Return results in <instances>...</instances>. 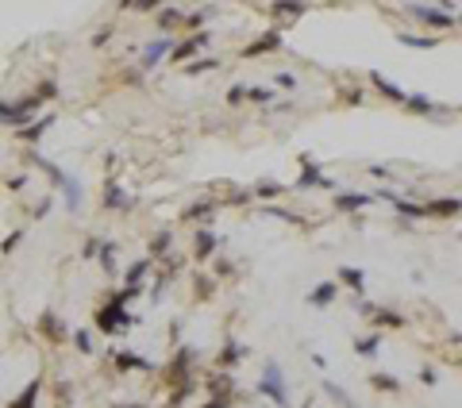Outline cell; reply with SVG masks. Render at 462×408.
Masks as SVG:
<instances>
[{"mask_svg":"<svg viewBox=\"0 0 462 408\" xmlns=\"http://www.w3.org/2000/svg\"><path fill=\"white\" fill-rule=\"evenodd\" d=\"M170 247H174V235L170 231H158L154 239H150V254H166Z\"/></svg>","mask_w":462,"mask_h":408,"instance_id":"26","label":"cell"},{"mask_svg":"<svg viewBox=\"0 0 462 408\" xmlns=\"http://www.w3.org/2000/svg\"><path fill=\"white\" fill-rule=\"evenodd\" d=\"M39 331L50 335V339H62V335H66V328H62V320L54 316V312H43L39 316Z\"/></svg>","mask_w":462,"mask_h":408,"instance_id":"14","label":"cell"},{"mask_svg":"<svg viewBox=\"0 0 462 408\" xmlns=\"http://www.w3.org/2000/svg\"><path fill=\"white\" fill-rule=\"evenodd\" d=\"M93 254H100V243H97V239H89V243H85V258H93Z\"/></svg>","mask_w":462,"mask_h":408,"instance_id":"46","label":"cell"},{"mask_svg":"<svg viewBox=\"0 0 462 408\" xmlns=\"http://www.w3.org/2000/svg\"><path fill=\"white\" fill-rule=\"evenodd\" d=\"M20 243H23V231H12L8 239L0 243V251H4V254H12V251H16V247H20Z\"/></svg>","mask_w":462,"mask_h":408,"instance_id":"37","label":"cell"},{"mask_svg":"<svg viewBox=\"0 0 462 408\" xmlns=\"http://www.w3.org/2000/svg\"><path fill=\"white\" fill-rule=\"evenodd\" d=\"M43 100L31 93V97L16 100V104H8V100H0V124H12V127H27L31 116H35V108H39Z\"/></svg>","mask_w":462,"mask_h":408,"instance_id":"1","label":"cell"},{"mask_svg":"<svg viewBox=\"0 0 462 408\" xmlns=\"http://www.w3.org/2000/svg\"><path fill=\"white\" fill-rule=\"evenodd\" d=\"M216 243H220V239H216L212 231H197V239H193V254H197L200 262H205L208 254L216 251Z\"/></svg>","mask_w":462,"mask_h":408,"instance_id":"12","label":"cell"},{"mask_svg":"<svg viewBox=\"0 0 462 408\" xmlns=\"http://www.w3.org/2000/svg\"><path fill=\"white\" fill-rule=\"evenodd\" d=\"M212 66H216V58H200V62L189 66V73H205V69H212Z\"/></svg>","mask_w":462,"mask_h":408,"instance_id":"41","label":"cell"},{"mask_svg":"<svg viewBox=\"0 0 462 408\" xmlns=\"http://www.w3.org/2000/svg\"><path fill=\"white\" fill-rule=\"evenodd\" d=\"M73 343H78V350H81V354H93V335H89L85 328H78V331H73Z\"/></svg>","mask_w":462,"mask_h":408,"instance_id":"30","label":"cell"},{"mask_svg":"<svg viewBox=\"0 0 462 408\" xmlns=\"http://www.w3.org/2000/svg\"><path fill=\"white\" fill-rule=\"evenodd\" d=\"M332 301H335V285L332 282L316 285V289L308 293V304H316V308H320V304H332Z\"/></svg>","mask_w":462,"mask_h":408,"instance_id":"19","label":"cell"},{"mask_svg":"<svg viewBox=\"0 0 462 408\" xmlns=\"http://www.w3.org/2000/svg\"><path fill=\"white\" fill-rule=\"evenodd\" d=\"M277 85H281V89H297V78H293V73H277Z\"/></svg>","mask_w":462,"mask_h":408,"instance_id":"42","label":"cell"},{"mask_svg":"<svg viewBox=\"0 0 462 408\" xmlns=\"http://www.w3.org/2000/svg\"><path fill=\"white\" fill-rule=\"evenodd\" d=\"M150 266H154L150 258H139V262L131 266V270H128V289H139V282H143V277L150 273Z\"/></svg>","mask_w":462,"mask_h":408,"instance_id":"20","label":"cell"},{"mask_svg":"<svg viewBox=\"0 0 462 408\" xmlns=\"http://www.w3.org/2000/svg\"><path fill=\"white\" fill-rule=\"evenodd\" d=\"M54 124V116H43V120H35V124H27V127H20V139L23 143H35V139H43L47 135V127Z\"/></svg>","mask_w":462,"mask_h":408,"instance_id":"13","label":"cell"},{"mask_svg":"<svg viewBox=\"0 0 462 408\" xmlns=\"http://www.w3.org/2000/svg\"><path fill=\"white\" fill-rule=\"evenodd\" d=\"M39 389H43V378L27 381V389H23V393H20L16 400H12L8 408H35V405H39Z\"/></svg>","mask_w":462,"mask_h":408,"instance_id":"11","label":"cell"},{"mask_svg":"<svg viewBox=\"0 0 462 408\" xmlns=\"http://www.w3.org/2000/svg\"><path fill=\"white\" fill-rule=\"evenodd\" d=\"M177 20H181V12H177V8H162V16H158V27H162V31H170Z\"/></svg>","mask_w":462,"mask_h":408,"instance_id":"31","label":"cell"},{"mask_svg":"<svg viewBox=\"0 0 462 408\" xmlns=\"http://www.w3.org/2000/svg\"><path fill=\"white\" fill-rule=\"evenodd\" d=\"M424 208H428V216H454V212H462V201L459 196H439V201L424 204Z\"/></svg>","mask_w":462,"mask_h":408,"instance_id":"9","label":"cell"},{"mask_svg":"<svg viewBox=\"0 0 462 408\" xmlns=\"http://www.w3.org/2000/svg\"><path fill=\"white\" fill-rule=\"evenodd\" d=\"M104 204H108V208H128L131 196L124 193V189H119L116 181H108V185H104Z\"/></svg>","mask_w":462,"mask_h":408,"instance_id":"15","label":"cell"},{"mask_svg":"<svg viewBox=\"0 0 462 408\" xmlns=\"http://www.w3.org/2000/svg\"><path fill=\"white\" fill-rule=\"evenodd\" d=\"M200 47H208V35H205V31H200V35H193L189 43H181L177 50H170V62H185V58H193Z\"/></svg>","mask_w":462,"mask_h":408,"instance_id":"8","label":"cell"},{"mask_svg":"<svg viewBox=\"0 0 462 408\" xmlns=\"http://www.w3.org/2000/svg\"><path fill=\"white\" fill-rule=\"evenodd\" d=\"M274 12H277V16H301L305 4H274Z\"/></svg>","mask_w":462,"mask_h":408,"instance_id":"38","label":"cell"},{"mask_svg":"<svg viewBox=\"0 0 462 408\" xmlns=\"http://www.w3.org/2000/svg\"><path fill=\"white\" fill-rule=\"evenodd\" d=\"M200 23H205V12H193V16L185 20V27H200Z\"/></svg>","mask_w":462,"mask_h":408,"instance_id":"45","label":"cell"},{"mask_svg":"<svg viewBox=\"0 0 462 408\" xmlns=\"http://www.w3.org/2000/svg\"><path fill=\"white\" fill-rule=\"evenodd\" d=\"M262 212H266V216H277V220H286V224H297V227L305 224V220H301V216L286 212V208H262Z\"/></svg>","mask_w":462,"mask_h":408,"instance_id":"32","label":"cell"},{"mask_svg":"<svg viewBox=\"0 0 462 408\" xmlns=\"http://www.w3.org/2000/svg\"><path fill=\"white\" fill-rule=\"evenodd\" d=\"M212 208H216L212 201H200V204H193L185 216H189V220H200V216H212Z\"/></svg>","mask_w":462,"mask_h":408,"instance_id":"33","label":"cell"},{"mask_svg":"<svg viewBox=\"0 0 462 408\" xmlns=\"http://www.w3.org/2000/svg\"><path fill=\"white\" fill-rule=\"evenodd\" d=\"M35 97H39V100H50V97H58V85H54V81H43V85L35 89Z\"/></svg>","mask_w":462,"mask_h":408,"instance_id":"36","label":"cell"},{"mask_svg":"<svg viewBox=\"0 0 462 408\" xmlns=\"http://www.w3.org/2000/svg\"><path fill=\"white\" fill-rule=\"evenodd\" d=\"M301 162H305V174L297 177V189H308V185H324V189H332V181H327V177L320 174V170H316V162H312V158L305 155Z\"/></svg>","mask_w":462,"mask_h":408,"instance_id":"6","label":"cell"},{"mask_svg":"<svg viewBox=\"0 0 462 408\" xmlns=\"http://www.w3.org/2000/svg\"><path fill=\"white\" fill-rule=\"evenodd\" d=\"M378 343H382V339H378V335H370V339H358V343H354V350H358V354H366V359H374V354H378Z\"/></svg>","mask_w":462,"mask_h":408,"instance_id":"29","label":"cell"},{"mask_svg":"<svg viewBox=\"0 0 462 408\" xmlns=\"http://www.w3.org/2000/svg\"><path fill=\"white\" fill-rule=\"evenodd\" d=\"M370 81H374V85L382 89V93H385L389 100H408V93H404V89H397L393 81H389V78H382V73H370Z\"/></svg>","mask_w":462,"mask_h":408,"instance_id":"17","label":"cell"},{"mask_svg":"<svg viewBox=\"0 0 462 408\" xmlns=\"http://www.w3.org/2000/svg\"><path fill=\"white\" fill-rule=\"evenodd\" d=\"M324 393L335 400V405H343V408H358V405H354V400L343 393V385H335V381H324Z\"/></svg>","mask_w":462,"mask_h":408,"instance_id":"22","label":"cell"},{"mask_svg":"<svg viewBox=\"0 0 462 408\" xmlns=\"http://www.w3.org/2000/svg\"><path fill=\"white\" fill-rule=\"evenodd\" d=\"M378 316V324H382V328H404V316H397V312H374Z\"/></svg>","mask_w":462,"mask_h":408,"instance_id":"28","label":"cell"},{"mask_svg":"<svg viewBox=\"0 0 462 408\" xmlns=\"http://www.w3.org/2000/svg\"><path fill=\"white\" fill-rule=\"evenodd\" d=\"M277 47H281V35H277V31H266L262 39H255L243 54L246 58H258V54H270V50H277Z\"/></svg>","mask_w":462,"mask_h":408,"instance_id":"7","label":"cell"},{"mask_svg":"<svg viewBox=\"0 0 462 408\" xmlns=\"http://www.w3.org/2000/svg\"><path fill=\"white\" fill-rule=\"evenodd\" d=\"M108 35H112V27H100L97 35H93V47H104V43H108Z\"/></svg>","mask_w":462,"mask_h":408,"instance_id":"43","label":"cell"},{"mask_svg":"<svg viewBox=\"0 0 462 408\" xmlns=\"http://www.w3.org/2000/svg\"><path fill=\"white\" fill-rule=\"evenodd\" d=\"M382 196L393 204L401 216H428V208H424V204H408V201H401V196H393V193H382Z\"/></svg>","mask_w":462,"mask_h":408,"instance_id":"18","label":"cell"},{"mask_svg":"<svg viewBox=\"0 0 462 408\" xmlns=\"http://www.w3.org/2000/svg\"><path fill=\"white\" fill-rule=\"evenodd\" d=\"M404 47H435V39H416V35H401Z\"/></svg>","mask_w":462,"mask_h":408,"instance_id":"40","label":"cell"},{"mask_svg":"<svg viewBox=\"0 0 462 408\" xmlns=\"http://www.w3.org/2000/svg\"><path fill=\"white\" fill-rule=\"evenodd\" d=\"M112 262H116V243H100V266L112 273V270H116Z\"/></svg>","mask_w":462,"mask_h":408,"instance_id":"27","label":"cell"},{"mask_svg":"<svg viewBox=\"0 0 462 408\" xmlns=\"http://www.w3.org/2000/svg\"><path fill=\"white\" fill-rule=\"evenodd\" d=\"M189 370H193V347H181L174 354V362H170V381H177V385H185V381H193L189 378Z\"/></svg>","mask_w":462,"mask_h":408,"instance_id":"4","label":"cell"},{"mask_svg":"<svg viewBox=\"0 0 462 408\" xmlns=\"http://www.w3.org/2000/svg\"><path fill=\"white\" fill-rule=\"evenodd\" d=\"M366 204H370V196H366V193H339V196H335V208H343V212L366 208Z\"/></svg>","mask_w":462,"mask_h":408,"instance_id":"16","label":"cell"},{"mask_svg":"<svg viewBox=\"0 0 462 408\" xmlns=\"http://www.w3.org/2000/svg\"><path fill=\"white\" fill-rule=\"evenodd\" d=\"M246 97H251V100H258V104H270V100H274V93L258 85V89H246Z\"/></svg>","mask_w":462,"mask_h":408,"instance_id":"35","label":"cell"},{"mask_svg":"<svg viewBox=\"0 0 462 408\" xmlns=\"http://www.w3.org/2000/svg\"><path fill=\"white\" fill-rule=\"evenodd\" d=\"M97 328L104 331V335H112V331H128L131 328V316L124 308H116V304H108V308L97 312Z\"/></svg>","mask_w":462,"mask_h":408,"instance_id":"3","label":"cell"},{"mask_svg":"<svg viewBox=\"0 0 462 408\" xmlns=\"http://www.w3.org/2000/svg\"><path fill=\"white\" fill-rule=\"evenodd\" d=\"M277 193H281L277 181H258V196H277Z\"/></svg>","mask_w":462,"mask_h":408,"instance_id":"39","label":"cell"},{"mask_svg":"<svg viewBox=\"0 0 462 408\" xmlns=\"http://www.w3.org/2000/svg\"><path fill=\"white\" fill-rule=\"evenodd\" d=\"M413 16H416V20H424V23H432V27H451V23H459L451 12H443V8H424V4H416Z\"/></svg>","mask_w":462,"mask_h":408,"instance_id":"5","label":"cell"},{"mask_svg":"<svg viewBox=\"0 0 462 408\" xmlns=\"http://www.w3.org/2000/svg\"><path fill=\"white\" fill-rule=\"evenodd\" d=\"M370 385L382 389V393H397V389H401V381L389 378V374H374V378H370Z\"/></svg>","mask_w":462,"mask_h":408,"instance_id":"24","label":"cell"},{"mask_svg":"<svg viewBox=\"0 0 462 408\" xmlns=\"http://www.w3.org/2000/svg\"><path fill=\"white\" fill-rule=\"evenodd\" d=\"M166 50H170V43L166 39H158V43H150V47H147V54H143V66H154V62H162V54H166Z\"/></svg>","mask_w":462,"mask_h":408,"instance_id":"21","label":"cell"},{"mask_svg":"<svg viewBox=\"0 0 462 408\" xmlns=\"http://www.w3.org/2000/svg\"><path fill=\"white\" fill-rule=\"evenodd\" d=\"M246 97V89L243 85H235V89H231V93H227V100H231V104H239V100H243Z\"/></svg>","mask_w":462,"mask_h":408,"instance_id":"44","label":"cell"},{"mask_svg":"<svg viewBox=\"0 0 462 408\" xmlns=\"http://www.w3.org/2000/svg\"><path fill=\"white\" fill-rule=\"evenodd\" d=\"M258 393H262V397H270L277 408H289L286 381H281V366H277V362H266V370H262V381H258Z\"/></svg>","mask_w":462,"mask_h":408,"instance_id":"2","label":"cell"},{"mask_svg":"<svg viewBox=\"0 0 462 408\" xmlns=\"http://www.w3.org/2000/svg\"><path fill=\"white\" fill-rule=\"evenodd\" d=\"M339 277H343L351 289H362V282H366V273L358 270V266H339Z\"/></svg>","mask_w":462,"mask_h":408,"instance_id":"23","label":"cell"},{"mask_svg":"<svg viewBox=\"0 0 462 408\" xmlns=\"http://www.w3.org/2000/svg\"><path fill=\"white\" fill-rule=\"evenodd\" d=\"M116 370H154V362H147L143 354H135V350H119Z\"/></svg>","mask_w":462,"mask_h":408,"instance_id":"10","label":"cell"},{"mask_svg":"<svg viewBox=\"0 0 462 408\" xmlns=\"http://www.w3.org/2000/svg\"><path fill=\"white\" fill-rule=\"evenodd\" d=\"M239 354H243V347H239V343H227V347L224 350H220V366H235V362H239Z\"/></svg>","mask_w":462,"mask_h":408,"instance_id":"25","label":"cell"},{"mask_svg":"<svg viewBox=\"0 0 462 408\" xmlns=\"http://www.w3.org/2000/svg\"><path fill=\"white\" fill-rule=\"evenodd\" d=\"M404 104L413 108V112H432V100H428V97H420V93H413V97L404 100Z\"/></svg>","mask_w":462,"mask_h":408,"instance_id":"34","label":"cell"}]
</instances>
